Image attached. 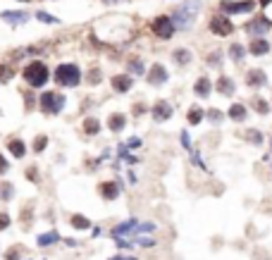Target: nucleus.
Returning a JSON list of instances; mask_svg holds the SVG:
<instances>
[{
	"mask_svg": "<svg viewBox=\"0 0 272 260\" xmlns=\"http://www.w3.org/2000/svg\"><path fill=\"white\" fill-rule=\"evenodd\" d=\"M22 79L27 81L31 89H41L45 81L50 79V72H48V67H45L41 60H34V62H29L24 70H22Z\"/></svg>",
	"mask_w": 272,
	"mask_h": 260,
	"instance_id": "nucleus-1",
	"label": "nucleus"
},
{
	"mask_svg": "<svg viewBox=\"0 0 272 260\" xmlns=\"http://www.w3.org/2000/svg\"><path fill=\"white\" fill-rule=\"evenodd\" d=\"M198 10H200V3H198V0H189V3L179 5V8L174 10V15H172L174 29H186V27H191V24L196 22V12H198Z\"/></svg>",
	"mask_w": 272,
	"mask_h": 260,
	"instance_id": "nucleus-2",
	"label": "nucleus"
},
{
	"mask_svg": "<svg viewBox=\"0 0 272 260\" xmlns=\"http://www.w3.org/2000/svg\"><path fill=\"white\" fill-rule=\"evenodd\" d=\"M82 70L72 62H64V64H57V70H55V81L60 84V86H77L79 81H82Z\"/></svg>",
	"mask_w": 272,
	"mask_h": 260,
	"instance_id": "nucleus-3",
	"label": "nucleus"
},
{
	"mask_svg": "<svg viewBox=\"0 0 272 260\" xmlns=\"http://www.w3.org/2000/svg\"><path fill=\"white\" fill-rule=\"evenodd\" d=\"M38 108L45 115H57L64 108V96L62 93H55V91H45L38 96Z\"/></svg>",
	"mask_w": 272,
	"mask_h": 260,
	"instance_id": "nucleus-4",
	"label": "nucleus"
},
{
	"mask_svg": "<svg viewBox=\"0 0 272 260\" xmlns=\"http://www.w3.org/2000/svg\"><path fill=\"white\" fill-rule=\"evenodd\" d=\"M210 31L215 36H232L234 24H232V19L227 17V15H215V17L210 19Z\"/></svg>",
	"mask_w": 272,
	"mask_h": 260,
	"instance_id": "nucleus-5",
	"label": "nucleus"
},
{
	"mask_svg": "<svg viewBox=\"0 0 272 260\" xmlns=\"http://www.w3.org/2000/svg\"><path fill=\"white\" fill-rule=\"evenodd\" d=\"M153 34L158 38H170L174 34V24H172V17H167V15H160V17L153 19Z\"/></svg>",
	"mask_w": 272,
	"mask_h": 260,
	"instance_id": "nucleus-6",
	"label": "nucleus"
},
{
	"mask_svg": "<svg viewBox=\"0 0 272 260\" xmlns=\"http://www.w3.org/2000/svg\"><path fill=\"white\" fill-rule=\"evenodd\" d=\"M255 8V0H244V3H232V0H222L220 10L229 12V15H241V12H251Z\"/></svg>",
	"mask_w": 272,
	"mask_h": 260,
	"instance_id": "nucleus-7",
	"label": "nucleus"
},
{
	"mask_svg": "<svg viewBox=\"0 0 272 260\" xmlns=\"http://www.w3.org/2000/svg\"><path fill=\"white\" fill-rule=\"evenodd\" d=\"M270 27H272V22L267 17H255V19H251V22L246 24V34H248V36H253V38H258V36H263Z\"/></svg>",
	"mask_w": 272,
	"mask_h": 260,
	"instance_id": "nucleus-8",
	"label": "nucleus"
},
{
	"mask_svg": "<svg viewBox=\"0 0 272 260\" xmlns=\"http://www.w3.org/2000/svg\"><path fill=\"white\" fill-rule=\"evenodd\" d=\"M151 112H153L155 122H165V119H170V117H172L174 110H172V103H167V100H158Z\"/></svg>",
	"mask_w": 272,
	"mask_h": 260,
	"instance_id": "nucleus-9",
	"label": "nucleus"
},
{
	"mask_svg": "<svg viewBox=\"0 0 272 260\" xmlns=\"http://www.w3.org/2000/svg\"><path fill=\"white\" fill-rule=\"evenodd\" d=\"M248 53L255 55V57L267 55V53H270V41H267V38H263V36L251 38V43H248Z\"/></svg>",
	"mask_w": 272,
	"mask_h": 260,
	"instance_id": "nucleus-10",
	"label": "nucleus"
},
{
	"mask_svg": "<svg viewBox=\"0 0 272 260\" xmlns=\"http://www.w3.org/2000/svg\"><path fill=\"white\" fill-rule=\"evenodd\" d=\"M165 81H167V70H165L160 62L153 64L151 72H148V84H151V86H160V84H165Z\"/></svg>",
	"mask_w": 272,
	"mask_h": 260,
	"instance_id": "nucleus-11",
	"label": "nucleus"
},
{
	"mask_svg": "<svg viewBox=\"0 0 272 260\" xmlns=\"http://www.w3.org/2000/svg\"><path fill=\"white\" fill-rule=\"evenodd\" d=\"M215 91H218L220 96H232L236 91V84L232 77H227V74H222L218 81H215Z\"/></svg>",
	"mask_w": 272,
	"mask_h": 260,
	"instance_id": "nucleus-12",
	"label": "nucleus"
},
{
	"mask_svg": "<svg viewBox=\"0 0 272 260\" xmlns=\"http://www.w3.org/2000/svg\"><path fill=\"white\" fill-rule=\"evenodd\" d=\"M131 86H134L131 74H115V77H112V89L117 91V93H127Z\"/></svg>",
	"mask_w": 272,
	"mask_h": 260,
	"instance_id": "nucleus-13",
	"label": "nucleus"
},
{
	"mask_svg": "<svg viewBox=\"0 0 272 260\" xmlns=\"http://www.w3.org/2000/svg\"><path fill=\"white\" fill-rule=\"evenodd\" d=\"M193 93L198 96V98H206V96H210L213 93V81L203 74V77H198V81L193 84Z\"/></svg>",
	"mask_w": 272,
	"mask_h": 260,
	"instance_id": "nucleus-14",
	"label": "nucleus"
},
{
	"mask_svg": "<svg viewBox=\"0 0 272 260\" xmlns=\"http://www.w3.org/2000/svg\"><path fill=\"white\" fill-rule=\"evenodd\" d=\"M98 191L105 201H115V198L119 196V184L117 181H103V184L98 186Z\"/></svg>",
	"mask_w": 272,
	"mask_h": 260,
	"instance_id": "nucleus-15",
	"label": "nucleus"
},
{
	"mask_svg": "<svg viewBox=\"0 0 272 260\" xmlns=\"http://www.w3.org/2000/svg\"><path fill=\"white\" fill-rule=\"evenodd\" d=\"M246 84L253 86V89H258V86H265V84H267V77H265L260 70H251V72H246Z\"/></svg>",
	"mask_w": 272,
	"mask_h": 260,
	"instance_id": "nucleus-16",
	"label": "nucleus"
},
{
	"mask_svg": "<svg viewBox=\"0 0 272 260\" xmlns=\"http://www.w3.org/2000/svg\"><path fill=\"white\" fill-rule=\"evenodd\" d=\"M8 151L12 153V158H24V155H27V144H24L22 139H10Z\"/></svg>",
	"mask_w": 272,
	"mask_h": 260,
	"instance_id": "nucleus-17",
	"label": "nucleus"
},
{
	"mask_svg": "<svg viewBox=\"0 0 272 260\" xmlns=\"http://www.w3.org/2000/svg\"><path fill=\"white\" fill-rule=\"evenodd\" d=\"M124 124H127V117L122 115V112H112L110 115V119H108V126H110V132H122L124 129Z\"/></svg>",
	"mask_w": 272,
	"mask_h": 260,
	"instance_id": "nucleus-18",
	"label": "nucleus"
},
{
	"mask_svg": "<svg viewBox=\"0 0 272 260\" xmlns=\"http://www.w3.org/2000/svg\"><path fill=\"white\" fill-rule=\"evenodd\" d=\"M227 117H229V119H234V122H244V119H246V105L234 103L232 108L227 110Z\"/></svg>",
	"mask_w": 272,
	"mask_h": 260,
	"instance_id": "nucleus-19",
	"label": "nucleus"
},
{
	"mask_svg": "<svg viewBox=\"0 0 272 260\" xmlns=\"http://www.w3.org/2000/svg\"><path fill=\"white\" fill-rule=\"evenodd\" d=\"M82 129L86 132L89 136H96L100 132V122H98V117H86L84 119V124H82Z\"/></svg>",
	"mask_w": 272,
	"mask_h": 260,
	"instance_id": "nucleus-20",
	"label": "nucleus"
},
{
	"mask_svg": "<svg viewBox=\"0 0 272 260\" xmlns=\"http://www.w3.org/2000/svg\"><path fill=\"white\" fill-rule=\"evenodd\" d=\"M27 12H3V19L10 22V24H24L27 22Z\"/></svg>",
	"mask_w": 272,
	"mask_h": 260,
	"instance_id": "nucleus-21",
	"label": "nucleus"
},
{
	"mask_svg": "<svg viewBox=\"0 0 272 260\" xmlns=\"http://www.w3.org/2000/svg\"><path fill=\"white\" fill-rule=\"evenodd\" d=\"M244 55H246V48L241 43H232V45H229V57H232L234 62H241V60H244Z\"/></svg>",
	"mask_w": 272,
	"mask_h": 260,
	"instance_id": "nucleus-22",
	"label": "nucleus"
},
{
	"mask_svg": "<svg viewBox=\"0 0 272 260\" xmlns=\"http://www.w3.org/2000/svg\"><path fill=\"white\" fill-rule=\"evenodd\" d=\"M172 60L177 64H189L191 62V53L189 50H184V48H179V50H174L172 53Z\"/></svg>",
	"mask_w": 272,
	"mask_h": 260,
	"instance_id": "nucleus-23",
	"label": "nucleus"
},
{
	"mask_svg": "<svg viewBox=\"0 0 272 260\" xmlns=\"http://www.w3.org/2000/svg\"><path fill=\"white\" fill-rule=\"evenodd\" d=\"M186 119H189V124H198L200 119H203V110H200V108H189Z\"/></svg>",
	"mask_w": 272,
	"mask_h": 260,
	"instance_id": "nucleus-24",
	"label": "nucleus"
},
{
	"mask_svg": "<svg viewBox=\"0 0 272 260\" xmlns=\"http://www.w3.org/2000/svg\"><path fill=\"white\" fill-rule=\"evenodd\" d=\"M72 227L74 229H89L91 222L84 215H72Z\"/></svg>",
	"mask_w": 272,
	"mask_h": 260,
	"instance_id": "nucleus-25",
	"label": "nucleus"
},
{
	"mask_svg": "<svg viewBox=\"0 0 272 260\" xmlns=\"http://www.w3.org/2000/svg\"><path fill=\"white\" fill-rule=\"evenodd\" d=\"M253 108L258 110L260 115H267V112H270V105H267V103H265L260 96H255V98H253Z\"/></svg>",
	"mask_w": 272,
	"mask_h": 260,
	"instance_id": "nucleus-26",
	"label": "nucleus"
},
{
	"mask_svg": "<svg viewBox=\"0 0 272 260\" xmlns=\"http://www.w3.org/2000/svg\"><path fill=\"white\" fill-rule=\"evenodd\" d=\"M127 70H129L127 74H144V62L141 60H129Z\"/></svg>",
	"mask_w": 272,
	"mask_h": 260,
	"instance_id": "nucleus-27",
	"label": "nucleus"
},
{
	"mask_svg": "<svg viewBox=\"0 0 272 260\" xmlns=\"http://www.w3.org/2000/svg\"><path fill=\"white\" fill-rule=\"evenodd\" d=\"M12 184H0V201H10V198L15 196V191H12Z\"/></svg>",
	"mask_w": 272,
	"mask_h": 260,
	"instance_id": "nucleus-28",
	"label": "nucleus"
},
{
	"mask_svg": "<svg viewBox=\"0 0 272 260\" xmlns=\"http://www.w3.org/2000/svg\"><path fill=\"white\" fill-rule=\"evenodd\" d=\"M45 146H48V136H36L34 139V153H43L45 151Z\"/></svg>",
	"mask_w": 272,
	"mask_h": 260,
	"instance_id": "nucleus-29",
	"label": "nucleus"
},
{
	"mask_svg": "<svg viewBox=\"0 0 272 260\" xmlns=\"http://www.w3.org/2000/svg\"><path fill=\"white\" fill-rule=\"evenodd\" d=\"M60 239L57 232H50V234H43V236H38V246H48V243H55Z\"/></svg>",
	"mask_w": 272,
	"mask_h": 260,
	"instance_id": "nucleus-30",
	"label": "nucleus"
},
{
	"mask_svg": "<svg viewBox=\"0 0 272 260\" xmlns=\"http://www.w3.org/2000/svg\"><path fill=\"white\" fill-rule=\"evenodd\" d=\"M36 19L38 22H45V24H60V19H55L53 15H48V12H38Z\"/></svg>",
	"mask_w": 272,
	"mask_h": 260,
	"instance_id": "nucleus-31",
	"label": "nucleus"
},
{
	"mask_svg": "<svg viewBox=\"0 0 272 260\" xmlns=\"http://www.w3.org/2000/svg\"><path fill=\"white\" fill-rule=\"evenodd\" d=\"M10 227V215L8 213H0V232H5Z\"/></svg>",
	"mask_w": 272,
	"mask_h": 260,
	"instance_id": "nucleus-32",
	"label": "nucleus"
},
{
	"mask_svg": "<svg viewBox=\"0 0 272 260\" xmlns=\"http://www.w3.org/2000/svg\"><path fill=\"white\" fill-rule=\"evenodd\" d=\"M12 72H10V67H0V81H10Z\"/></svg>",
	"mask_w": 272,
	"mask_h": 260,
	"instance_id": "nucleus-33",
	"label": "nucleus"
},
{
	"mask_svg": "<svg viewBox=\"0 0 272 260\" xmlns=\"http://www.w3.org/2000/svg\"><path fill=\"white\" fill-rule=\"evenodd\" d=\"M248 141H253V144H260V141H263V136L258 134L255 129H251V134H248Z\"/></svg>",
	"mask_w": 272,
	"mask_h": 260,
	"instance_id": "nucleus-34",
	"label": "nucleus"
},
{
	"mask_svg": "<svg viewBox=\"0 0 272 260\" xmlns=\"http://www.w3.org/2000/svg\"><path fill=\"white\" fill-rule=\"evenodd\" d=\"M208 117H210V122H215V124H218L220 119H222V115H220V110H210Z\"/></svg>",
	"mask_w": 272,
	"mask_h": 260,
	"instance_id": "nucleus-35",
	"label": "nucleus"
},
{
	"mask_svg": "<svg viewBox=\"0 0 272 260\" xmlns=\"http://www.w3.org/2000/svg\"><path fill=\"white\" fill-rule=\"evenodd\" d=\"M10 170V162L5 160V158H3V155H0V174H5V172Z\"/></svg>",
	"mask_w": 272,
	"mask_h": 260,
	"instance_id": "nucleus-36",
	"label": "nucleus"
},
{
	"mask_svg": "<svg viewBox=\"0 0 272 260\" xmlns=\"http://www.w3.org/2000/svg\"><path fill=\"white\" fill-rule=\"evenodd\" d=\"M220 53H210V57H208V64H215V67H220V57H218Z\"/></svg>",
	"mask_w": 272,
	"mask_h": 260,
	"instance_id": "nucleus-37",
	"label": "nucleus"
},
{
	"mask_svg": "<svg viewBox=\"0 0 272 260\" xmlns=\"http://www.w3.org/2000/svg\"><path fill=\"white\" fill-rule=\"evenodd\" d=\"M17 258H19V246H15V248L8 253V260H17Z\"/></svg>",
	"mask_w": 272,
	"mask_h": 260,
	"instance_id": "nucleus-38",
	"label": "nucleus"
},
{
	"mask_svg": "<svg viewBox=\"0 0 272 260\" xmlns=\"http://www.w3.org/2000/svg\"><path fill=\"white\" fill-rule=\"evenodd\" d=\"M141 112H144V105H141V103H139V105H134V115H141Z\"/></svg>",
	"mask_w": 272,
	"mask_h": 260,
	"instance_id": "nucleus-39",
	"label": "nucleus"
},
{
	"mask_svg": "<svg viewBox=\"0 0 272 260\" xmlns=\"http://www.w3.org/2000/svg\"><path fill=\"white\" fill-rule=\"evenodd\" d=\"M267 3H272V0H260V5H267Z\"/></svg>",
	"mask_w": 272,
	"mask_h": 260,
	"instance_id": "nucleus-40",
	"label": "nucleus"
},
{
	"mask_svg": "<svg viewBox=\"0 0 272 260\" xmlns=\"http://www.w3.org/2000/svg\"><path fill=\"white\" fill-rule=\"evenodd\" d=\"M103 3H119V0H103Z\"/></svg>",
	"mask_w": 272,
	"mask_h": 260,
	"instance_id": "nucleus-41",
	"label": "nucleus"
},
{
	"mask_svg": "<svg viewBox=\"0 0 272 260\" xmlns=\"http://www.w3.org/2000/svg\"><path fill=\"white\" fill-rule=\"evenodd\" d=\"M122 260H136V258H122Z\"/></svg>",
	"mask_w": 272,
	"mask_h": 260,
	"instance_id": "nucleus-42",
	"label": "nucleus"
}]
</instances>
